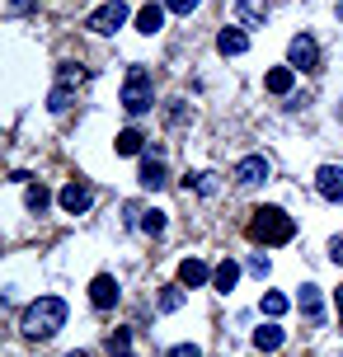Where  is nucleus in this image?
<instances>
[{
  "label": "nucleus",
  "instance_id": "obj_1",
  "mask_svg": "<svg viewBox=\"0 0 343 357\" xmlns=\"http://www.w3.org/2000/svg\"><path fill=\"white\" fill-rule=\"evenodd\" d=\"M66 324V301L61 296H38L29 310H24V339H52L56 329Z\"/></svg>",
  "mask_w": 343,
  "mask_h": 357
},
{
  "label": "nucleus",
  "instance_id": "obj_2",
  "mask_svg": "<svg viewBox=\"0 0 343 357\" xmlns=\"http://www.w3.org/2000/svg\"><path fill=\"white\" fill-rule=\"evenodd\" d=\"M291 235H296V221L282 207H254L250 212V240L254 245H287Z\"/></svg>",
  "mask_w": 343,
  "mask_h": 357
},
{
  "label": "nucleus",
  "instance_id": "obj_3",
  "mask_svg": "<svg viewBox=\"0 0 343 357\" xmlns=\"http://www.w3.org/2000/svg\"><path fill=\"white\" fill-rule=\"evenodd\" d=\"M151 104H155V85H151V71L146 66H132L123 80V108L137 118V113H151Z\"/></svg>",
  "mask_w": 343,
  "mask_h": 357
},
{
  "label": "nucleus",
  "instance_id": "obj_4",
  "mask_svg": "<svg viewBox=\"0 0 343 357\" xmlns=\"http://www.w3.org/2000/svg\"><path fill=\"white\" fill-rule=\"evenodd\" d=\"M127 15H132V10H127V0H104V5H99V10L90 15V33L113 38V33H118V29L127 24Z\"/></svg>",
  "mask_w": 343,
  "mask_h": 357
},
{
  "label": "nucleus",
  "instance_id": "obj_5",
  "mask_svg": "<svg viewBox=\"0 0 343 357\" xmlns=\"http://www.w3.org/2000/svg\"><path fill=\"white\" fill-rule=\"evenodd\" d=\"M287 66L291 71H320V47L310 33H296L287 43Z\"/></svg>",
  "mask_w": 343,
  "mask_h": 357
},
{
  "label": "nucleus",
  "instance_id": "obj_6",
  "mask_svg": "<svg viewBox=\"0 0 343 357\" xmlns=\"http://www.w3.org/2000/svg\"><path fill=\"white\" fill-rule=\"evenodd\" d=\"M56 202H61V212H71V216H85L94 207V188L90 183H80V178H71L61 193H56Z\"/></svg>",
  "mask_w": 343,
  "mask_h": 357
},
{
  "label": "nucleus",
  "instance_id": "obj_7",
  "mask_svg": "<svg viewBox=\"0 0 343 357\" xmlns=\"http://www.w3.org/2000/svg\"><path fill=\"white\" fill-rule=\"evenodd\" d=\"M268 174H273V165L264 160V155H245V160L231 169V178L240 188H259V183H268Z\"/></svg>",
  "mask_w": 343,
  "mask_h": 357
},
{
  "label": "nucleus",
  "instance_id": "obj_8",
  "mask_svg": "<svg viewBox=\"0 0 343 357\" xmlns=\"http://www.w3.org/2000/svg\"><path fill=\"white\" fill-rule=\"evenodd\" d=\"M85 80V71H71V66H61V75H56V85H52V94H47V108L52 113H66L71 108V89Z\"/></svg>",
  "mask_w": 343,
  "mask_h": 357
},
{
  "label": "nucleus",
  "instance_id": "obj_9",
  "mask_svg": "<svg viewBox=\"0 0 343 357\" xmlns=\"http://www.w3.org/2000/svg\"><path fill=\"white\" fill-rule=\"evenodd\" d=\"M315 193L325 202H343V169L339 165H320L315 169Z\"/></svg>",
  "mask_w": 343,
  "mask_h": 357
},
{
  "label": "nucleus",
  "instance_id": "obj_10",
  "mask_svg": "<svg viewBox=\"0 0 343 357\" xmlns=\"http://www.w3.org/2000/svg\"><path fill=\"white\" fill-rule=\"evenodd\" d=\"M118 296H123V287H118V278H109V273H99V278L90 282L94 310H109V305H118Z\"/></svg>",
  "mask_w": 343,
  "mask_h": 357
},
{
  "label": "nucleus",
  "instance_id": "obj_11",
  "mask_svg": "<svg viewBox=\"0 0 343 357\" xmlns=\"http://www.w3.org/2000/svg\"><path fill=\"white\" fill-rule=\"evenodd\" d=\"M217 52L221 56H245L250 52V33H245V29H221L217 33Z\"/></svg>",
  "mask_w": 343,
  "mask_h": 357
},
{
  "label": "nucleus",
  "instance_id": "obj_12",
  "mask_svg": "<svg viewBox=\"0 0 343 357\" xmlns=\"http://www.w3.org/2000/svg\"><path fill=\"white\" fill-rule=\"evenodd\" d=\"M165 183H169L165 160H160V151H151V155L142 160V188H151V193H155V188H165Z\"/></svg>",
  "mask_w": 343,
  "mask_h": 357
},
{
  "label": "nucleus",
  "instance_id": "obj_13",
  "mask_svg": "<svg viewBox=\"0 0 343 357\" xmlns=\"http://www.w3.org/2000/svg\"><path fill=\"white\" fill-rule=\"evenodd\" d=\"M296 305H301V315H306L310 324H320V320H325V301H320V287H315V282H306V287H301Z\"/></svg>",
  "mask_w": 343,
  "mask_h": 357
},
{
  "label": "nucleus",
  "instance_id": "obj_14",
  "mask_svg": "<svg viewBox=\"0 0 343 357\" xmlns=\"http://www.w3.org/2000/svg\"><path fill=\"white\" fill-rule=\"evenodd\" d=\"M282 343H287V334L277 329V320H268V324H259V329H254V348H259V353H277Z\"/></svg>",
  "mask_w": 343,
  "mask_h": 357
},
{
  "label": "nucleus",
  "instance_id": "obj_15",
  "mask_svg": "<svg viewBox=\"0 0 343 357\" xmlns=\"http://www.w3.org/2000/svg\"><path fill=\"white\" fill-rule=\"evenodd\" d=\"M212 282V268L202 264V259H183L179 264V287H202Z\"/></svg>",
  "mask_w": 343,
  "mask_h": 357
},
{
  "label": "nucleus",
  "instance_id": "obj_16",
  "mask_svg": "<svg viewBox=\"0 0 343 357\" xmlns=\"http://www.w3.org/2000/svg\"><path fill=\"white\" fill-rule=\"evenodd\" d=\"M235 282H240V264H235V259H221V264L212 268V287L226 296V291H235Z\"/></svg>",
  "mask_w": 343,
  "mask_h": 357
},
{
  "label": "nucleus",
  "instance_id": "obj_17",
  "mask_svg": "<svg viewBox=\"0 0 343 357\" xmlns=\"http://www.w3.org/2000/svg\"><path fill=\"white\" fill-rule=\"evenodd\" d=\"M137 29H142L146 38H155L165 29V5H142V10H137Z\"/></svg>",
  "mask_w": 343,
  "mask_h": 357
},
{
  "label": "nucleus",
  "instance_id": "obj_18",
  "mask_svg": "<svg viewBox=\"0 0 343 357\" xmlns=\"http://www.w3.org/2000/svg\"><path fill=\"white\" fill-rule=\"evenodd\" d=\"M235 15H240L245 29H259V24L268 19V0H240V5H235Z\"/></svg>",
  "mask_w": 343,
  "mask_h": 357
},
{
  "label": "nucleus",
  "instance_id": "obj_19",
  "mask_svg": "<svg viewBox=\"0 0 343 357\" xmlns=\"http://www.w3.org/2000/svg\"><path fill=\"white\" fill-rule=\"evenodd\" d=\"M264 85H268V94H291V85H296V71H291V66H273Z\"/></svg>",
  "mask_w": 343,
  "mask_h": 357
},
{
  "label": "nucleus",
  "instance_id": "obj_20",
  "mask_svg": "<svg viewBox=\"0 0 343 357\" xmlns=\"http://www.w3.org/2000/svg\"><path fill=\"white\" fill-rule=\"evenodd\" d=\"M259 310H264L268 320H282V315L291 310V301L282 296V291H264V301H259Z\"/></svg>",
  "mask_w": 343,
  "mask_h": 357
},
{
  "label": "nucleus",
  "instance_id": "obj_21",
  "mask_svg": "<svg viewBox=\"0 0 343 357\" xmlns=\"http://www.w3.org/2000/svg\"><path fill=\"white\" fill-rule=\"evenodd\" d=\"M142 151H146V137L137 132V127L118 132V155H142Z\"/></svg>",
  "mask_w": 343,
  "mask_h": 357
},
{
  "label": "nucleus",
  "instance_id": "obj_22",
  "mask_svg": "<svg viewBox=\"0 0 343 357\" xmlns=\"http://www.w3.org/2000/svg\"><path fill=\"white\" fill-rule=\"evenodd\" d=\"M183 188H198L202 197H217V188H221V183H217V174L198 169V174H188V178H183Z\"/></svg>",
  "mask_w": 343,
  "mask_h": 357
},
{
  "label": "nucleus",
  "instance_id": "obj_23",
  "mask_svg": "<svg viewBox=\"0 0 343 357\" xmlns=\"http://www.w3.org/2000/svg\"><path fill=\"white\" fill-rule=\"evenodd\" d=\"M47 202H52V193H47L43 183H29V212L43 216V212H47Z\"/></svg>",
  "mask_w": 343,
  "mask_h": 357
},
{
  "label": "nucleus",
  "instance_id": "obj_24",
  "mask_svg": "<svg viewBox=\"0 0 343 357\" xmlns=\"http://www.w3.org/2000/svg\"><path fill=\"white\" fill-rule=\"evenodd\" d=\"M137 226L155 240V235H165V212H155V207H151V212H142V221H137Z\"/></svg>",
  "mask_w": 343,
  "mask_h": 357
},
{
  "label": "nucleus",
  "instance_id": "obj_25",
  "mask_svg": "<svg viewBox=\"0 0 343 357\" xmlns=\"http://www.w3.org/2000/svg\"><path fill=\"white\" fill-rule=\"evenodd\" d=\"M179 305H183V287H160V310L165 315H174Z\"/></svg>",
  "mask_w": 343,
  "mask_h": 357
},
{
  "label": "nucleus",
  "instance_id": "obj_26",
  "mask_svg": "<svg viewBox=\"0 0 343 357\" xmlns=\"http://www.w3.org/2000/svg\"><path fill=\"white\" fill-rule=\"evenodd\" d=\"M183 118H188V104H183V99H169V108H165V123H169V127H179Z\"/></svg>",
  "mask_w": 343,
  "mask_h": 357
},
{
  "label": "nucleus",
  "instance_id": "obj_27",
  "mask_svg": "<svg viewBox=\"0 0 343 357\" xmlns=\"http://www.w3.org/2000/svg\"><path fill=\"white\" fill-rule=\"evenodd\" d=\"M245 268H250L254 278H268V273H273V264H268V254H250V264H245Z\"/></svg>",
  "mask_w": 343,
  "mask_h": 357
},
{
  "label": "nucleus",
  "instance_id": "obj_28",
  "mask_svg": "<svg viewBox=\"0 0 343 357\" xmlns=\"http://www.w3.org/2000/svg\"><path fill=\"white\" fill-rule=\"evenodd\" d=\"M165 10H169V15H193V10H198L202 0H160Z\"/></svg>",
  "mask_w": 343,
  "mask_h": 357
},
{
  "label": "nucleus",
  "instance_id": "obj_29",
  "mask_svg": "<svg viewBox=\"0 0 343 357\" xmlns=\"http://www.w3.org/2000/svg\"><path fill=\"white\" fill-rule=\"evenodd\" d=\"M165 357H202V348H198V343H174Z\"/></svg>",
  "mask_w": 343,
  "mask_h": 357
},
{
  "label": "nucleus",
  "instance_id": "obj_30",
  "mask_svg": "<svg viewBox=\"0 0 343 357\" xmlns=\"http://www.w3.org/2000/svg\"><path fill=\"white\" fill-rule=\"evenodd\" d=\"M329 259H334V264H339V268H343V231H339V235H334V240H329Z\"/></svg>",
  "mask_w": 343,
  "mask_h": 357
},
{
  "label": "nucleus",
  "instance_id": "obj_31",
  "mask_svg": "<svg viewBox=\"0 0 343 357\" xmlns=\"http://www.w3.org/2000/svg\"><path fill=\"white\" fill-rule=\"evenodd\" d=\"M127 343H132V329H118V334H113V343H109V353H113V348H127Z\"/></svg>",
  "mask_w": 343,
  "mask_h": 357
},
{
  "label": "nucleus",
  "instance_id": "obj_32",
  "mask_svg": "<svg viewBox=\"0 0 343 357\" xmlns=\"http://www.w3.org/2000/svg\"><path fill=\"white\" fill-rule=\"evenodd\" d=\"M10 10H15V15H24V10H33V0H10Z\"/></svg>",
  "mask_w": 343,
  "mask_h": 357
},
{
  "label": "nucleus",
  "instance_id": "obj_33",
  "mask_svg": "<svg viewBox=\"0 0 343 357\" xmlns=\"http://www.w3.org/2000/svg\"><path fill=\"white\" fill-rule=\"evenodd\" d=\"M334 301H339V320H343V282H339V291H334Z\"/></svg>",
  "mask_w": 343,
  "mask_h": 357
},
{
  "label": "nucleus",
  "instance_id": "obj_34",
  "mask_svg": "<svg viewBox=\"0 0 343 357\" xmlns=\"http://www.w3.org/2000/svg\"><path fill=\"white\" fill-rule=\"evenodd\" d=\"M109 357H132V348H113V353Z\"/></svg>",
  "mask_w": 343,
  "mask_h": 357
},
{
  "label": "nucleus",
  "instance_id": "obj_35",
  "mask_svg": "<svg viewBox=\"0 0 343 357\" xmlns=\"http://www.w3.org/2000/svg\"><path fill=\"white\" fill-rule=\"evenodd\" d=\"M66 357H90V353H80V348H75V353H66Z\"/></svg>",
  "mask_w": 343,
  "mask_h": 357
},
{
  "label": "nucleus",
  "instance_id": "obj_36",
  "mask_svg": "<svg viewBox=\"0 0 343 357\" xmlns=\"http://www.w3.org/2000/svg\"><path fill=\"white\" fill-rule=\"evenodd\" d=\"M339 123H343V104H339Z\"/></svg>",
  "mask_w": 343,
  "mask_h": 357
},
{
  "label": "nucleus",
  "instance_id": "obj_37",
  "mask_svg": "<svg viewBox=\"0 0 343 357\" xmlns=\"http://www.w3.org/2000/svg\"><path fill=\"white\" fill-rule=\"evenodd\" d=\"M339 19H343V0H339Z\"/></svg>",
  "mask_w": 343,
  "mask_h": 357
}]
</instances>
